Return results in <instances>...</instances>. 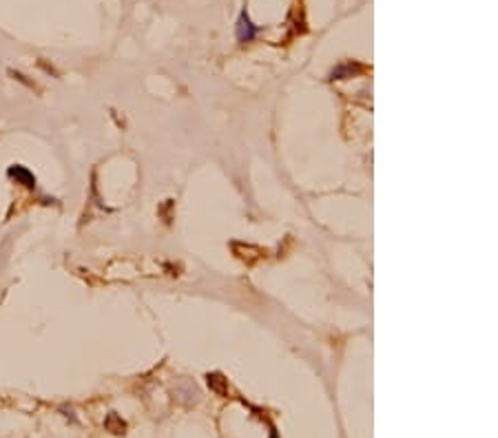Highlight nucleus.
I'll return each mask as SVG.
<instances>
[{
	"label": "nucleus",
	"mask_w": 498,
	"mask_h": 438,
	"mask_svg": "<svg viewBox=\"0 0 498 438\" xmlns=\"http://www.w3.org/2000/svg\"><path fill=\"white\" fill-rule=\"evenodd\" d=\"M257 33H259V27L253 25L248 11L244 9V11L239 13V20H237V40L246 45V42H253L255 38H257Z\"/></svg>",
	"instance_id": "f257e3e1"
},
{
	"label": "nucleus",
	"mask_w": 498,
	"mask_h": 438,
	"mask_svg": "<svg viewBox=\"0 0 498 438\" xmlns=\"http://www.w3.org/2000/svg\"><path fill=\"white\" fill-rule=\"evenodd\" d=\"M7 177L9 179H13L16 184H22V186H27V188H36V184H38V179H36V175L31 173L27 166H22V164H11L7 168Z\"/></svg>",
	"instance_id": "f03ea898"
},
{
	"label": "nucleus",
	"mask_w": 498,
	"mask_h": 438,
	"mask_svg": "<svg viewBox=\"0 0 498 438\" xmlns=\"http://www.w3.org/2000/svg\"><path fill=\"white\" fill-rule=\"evenodd\" d=\"M359 71H361V66H359V64L343 62V64H339V66H334V69H332L330 80H348V78H352L354 73H359Z\"/></svg>",
	"instance_id": "7ed1b4c3"
}]
</instances>
